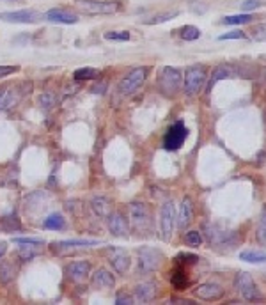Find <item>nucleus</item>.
<instances>
[{
  "label": "nucleus",
  "instance_id": "nucleus-42",
  "mask_svg": "<svg viewBox=\"0 0 266 305\" xmlns=\"http://www.w3.org/2000/svg\"><path fill=\"white\" fill-rule=\"evenodd\" d=\"M18 66H0V78H6V76L13 75V73L18 71Z\"/></svg>",
  "mask_w": 266,
  "mask_h": 305
},
{
  "label": "nucleus",
  "instance_id": "nucleus-2",
  "mask_svg": "<svg viewBox=\"0 0 266 305\" xmlns=\"http://www.w3.org/2000/svg\"><path fill=\"white\" fill-rule=\"evenodd\" d=\"M130 217L131 226L137 233H149L153 227V219H151V210L144 202H131L130 204Z\"/></svg>",
  "mask_w": 266,
  "mask_h": 305
},
{
  "label": "nucleus",
  "instance_id": "nucleus-4",
  "mask_svg": "<svg viewBox=\"0 0 266 305\" xmlns=\"http://www.w3.org/2000/svg\"><path fill=\"white\" fill-rule=\"evenodd\" d=\"M147 73H149V68H146V66L131 69V71L128 73V75L124 76V78L121 80V83H119V92H121V94H123V96H131L133 92H137V90L142 87V83L146 82Z\"/></svg>",
  "mask_w": 266,
  "mask_h": 305
},
{
  "label": "nucleus",
  "instance_id": "nucleus-12",
  "mask_svg": "<svg viewBox=\"0 0 266 305\" xmlns=\"http://www.w3.org/2000/svg\"><path fill=\"white\" fill-rule=\"evenodd\" d=\"M43 16L38 11L32 9H23V11H9V13H0V20L9 23H36L39 22Z\"/></svg>",
  "mask_w": 266,
  "mask_h": 305
},
{
  "label": "nucleus",
  "instance_id": "nucleus-1",
  "mask_svg": "<svg viewBox=\"0 0 266 305\" xmlns=\"http://www.w3.org/2000/svg\"><path fill=\"white\" fill-rule=\"evenodd\" d=\"M181 76L180 69L170 68V66H165L163 69L160 71V76H158V89L163 96H176L178 90L181 89Z\"/></svg>",
  "mask_w": 266,
  "mask_h": 305
},
{
  "label": "nucleus",
  "instance_id": "nucleus-32",
  "mask_svg": "<svg viewBox=\"0 0 266 305\" xmlns=\"http://www.w3.org/2000/svg\"><path fill=\"white\" fill-rule=\"evenodd\" d=\"M105 39H109V41H128L130 39V32L128 30H121V32L110 30V32L105 34Z\"/></svg>",
  "mask_w": 266,
  "mask_h": 305
},
{
  "label": "nucleus",
  "instance_id": "nucleus-15",
  "mask_svg": "<svg viewBox=\"0 0 266 305\" xmlns=\"http://www.w3.org/2000/svg\"><path fill=\"white\" fill-rule=\"evenodd\" d=\"M91 273V263L89 261H75L66 266V275L75 282H82L89 277Z\"/></svg>",
  "mask_w": 266,
  "mask_h": 305
},
{
  "label": "nucleus",
  "instance_id": "nucleus-25",
  "mask_svg": "<svg viewBox=\"0 0 266 305\" xmlns=\"http://www.w3.org/2000/svg\"><path fill=\"white\" fill-rule=\"evenodd\" d=\"M16 275V268L11 261H2L0 263V282L2 284H8L15 279Z\"/></svg>",
  "mask_w": 266,
  "mask_h": 305
},
{
  "label": "nucleus",
  "instance_id": "nucleus-33",
  "mask_svg": "<svg viewBox=\"0 0 266 305\" xmlns=\"http://www.w3.org/2000/svg\"><path fill=\"white\" fill-rule=\"evenodd\" d=\"M252 38H254V41H266V23H261V25L254 27V30H252Z\"/></svg>",
  "mask_w": 266,
  "mask_h": 305
},
{
  "label": "nucleus",
  "instance_id": "nucleus-41",
  "mask_svg": "<svg viewBox=\"0 0 266 305\" xmlns=\"http://www.w3.org/2000/svg\"><path fill=\"white\" fill-rule=\"evenodd\" d=\"M116 303L117 305H131L133 303V298H131L128 293H119L116 296Z\"/></svg>",
  "mask_w": 266,
  "mask_h": 305
},
{
  "label": "nucleus",
  "instance_id": "nucleus-28",
  "mask_svg": "<svg viewBox=\"0 0 266 305\" xmlns=\"http://www.w3.org/2000/svg\"><path fill=\"white\" fill-rule=\"evenodd\" d=\"M252 22V16L243 13V15H234V16H225L222 20L224 25H243V23H250Z\"/></svg>",
  "mask_w": 266,
  "mask_h": 305
},
{
  "label": "nucleus",
  "instance_id": "nucleus-38",
  "mask_svg": "<svg viewBox=\"0 0 266 305\" xmlns=\"http://www.w3.org/2000/svg\"><path fill=\"white\" fill-rule=\"evenodd\" d=\"M34 249V245H30V247H22L20 249V252H18V256H20V259L22 261H30L32 257H36V250H32Z\"/></svg>",
  "mask_w": 266,
  "mask_h": 305
},
{
  "label": "nucleus",
  "instance_id": "nucleus-35",
  "mask_svg": "<svg viewBox=\"0 0 266 305\" xmlns=\"http://www.w3.org/2000/svg\"><path fill=\"white\" fill-rule=\"evenodd\" d=\"M13 241L18 243V245H34V247H39L45 243V241L39 240V238H15Z\"/></svg>",
  "mask_w": 266,
  "mask_h": 305
},
{
  "label": "nucleus",
  "instance_id": "nucleus-9",
  "mask_svg": "<svg viewBox=\"0 0 266 305\" xmlns=\"http://www.w3.org/2000/svg\"><path fill=\"white\" fill-rule=\"evenodd\" d=\"M206 231H208L206 236H208V240H210L211 245H217V247H225V245H227L229 249H231V247L238 241L236 234L231 233V231L222 229L220 226H211V224H208Z\"/></svg>",
  "mask_w": 266,
  "mask_h": 305
},
{
  "label": "nucleus",
  "instance_id": "nucleus-39",
  "mask_svg": "<svg viewBox=\"0 0 266 305\" xmlns=\"http://www.w3.org/2000/svg\"><path fill=\"white\" fill-rule=\"evenodd\" d=\"M197 261H201L197 256H192V254H180V256L176 257V263H181V264H194L197 263Z\"/></svg>",
  "mask_w": 266,
  "mask_h": 305
},
{
  "label": "nucleus",
  "instance_id": "nucleus-16",
  "mask_svg": "<svg viewBox=\"0 0 266 305\" xmlns=\"http://www.w3.org/2000/svg\"><path fill=\"white\" fill-rule=\"evenodd\" d=\"M169 280L172 282V286L176 289H187L190 280H188V271H187V264H181V263H176L174 270L169 273Z\"/></svg>",
  "mask_w": 266,
  "mask_h": 305
},
{
  "label": "nucleus",
  "instance_id": "nucleus-45",
  "mask_svg": "<svg viewBox=\"0 0 266 305\" xmlns=\"http://www.w3.org/2000/svg\"><path fill=\"white\" fill-rule=\"evenodd\" d=\"M105 83H102V85H94L93 87V92H96V94H103V92H105V90H103V89H105Z\"/></svg>",
  "mask_w": 266,
  "mask_h": 305
},
{
  "label": "nucleus",
  "instance_id": "nucleus-31",
  "mask_svg": "<svg viewBox=\"0 0 266 305\" xmlns=\"http://www.w3.org/2000/svg\"><path fill=\"white\" fill-rule=\"evenodd\" d=\"M176 16H178V11H167V13H161V15H156V16H153V18L146 20V23L147 25H156V23H163V22H167V20L176 18Z\"/></svg>",
  "mask_w": 266,
  "mask_h": 305
},
{
  "label": "nucleus",
  "instance_id": "nucleus-5",
  "mask_svg": "<svg viewBox=\"0 0 266 305\" xmlns=\"http://www.w3.org/2000/svg\"><path fill=\"white\" fill-rule=\"evenodd\" d=\"M208 73L204 66H190L185 73V92L188 96H195L206 83Z\"/></svg>",
  "mask_w": 266,
  "mask_h": 305
},
{
  "label": "nucleus",
  "instance_id": "nucleus-19",
  "mask_svg": "<svg viewBox=\"0 0 266 305\" xmlns=\"http://www.w3.org/2000/svg\"><path fill=\"white\" fill-rule=\"evenodd\" d=\"M91 284H93L94 289H112L114 284H116V279H114V275L110 271L100 268V270L94 271L93 279H91Z\"/></svg>",
  "mask_w": 266,
  "mask_h": 305
},
{
  "label": "nucleus",
  "instance_id": "nucleus-29",
  "mask_svg": "<svg viewBox=\"0 0 266 305\" xmlns=\"http://www.w3.org/2000/svg\"><path fill=\"white\" fill-rule=\"evenodd\" d=\"M180 32H181V38H183L185 41H195V39L201 38V30L194 25H185Z\"/></svg>",
  "mask_w": 266,
  "mask_h": 305
},
{
  "label": "nucleus",
  "instance_id": "nucleus-34",
  "mask_svg": "<svg viewBox=\"0 0 266 305\" xmlns=\"http://www.w3.org/2000/svg\"><path fill=\"white\" fill-rule=\"evenodd\" d=\"M259 240L266 245V208H262L261 220H259Z\"/></svg>",
  "mask_w": 266,
  "mask_h": 305
},
{
  "label": "nucleus",
  "instance_id": "nucleus-30",
  "mask_svg": "<svg viewBox=\"0 0 266 305\" xmlns=\"http://www.w3.org/2000/svg\"><path fill=\"white\" fill-rule=\"evenodd\" d=\"M185 243H187L188 247H201V243H203V234L199 233V231H188V233L185 234Z\"/></svg>",
  "mask_w": 266,
  "mask_h": 305
},
{
  "label": "nucleus",
  "instance_id": "nucleus-17",
  "mask_svg": "<svg viewBox=\"0 0 266 305\" xmlns=\"http://www.w3.org/2000/svg\"><path fill=\"white\" fill-rule=\"evenodd\" d=\"M45 18L52 23H64V25H73L78 22V16L71 11H66V9H50Z\"/></svg>",
  "mask_w": 266,
  "mask_h": 305
},
{
  "label": "nucleus",
  "instance_id": "nucleus-18",
  "mask_svg": "<svg viewBox=\"0 0 266 305\" xmlns=\"http://www.w3.org/2000/svg\"><path fill=\"white\" fill-rule=\"evenodd\" d=\"M194 220V204H192V199L190 197H185L183 202H181V208H180V213L176 217V222H178V227L181 231L185 227H188Z\"/></svg>",
  "mask_w": 266,
  "mask_h": 305
},
{
  "label": "nucleus",
  "instance_id": "nucleus-26",
  "mask_svg": "<svg viewBox=\"0 0 266 305\" xmlns=\"http://www.w3.org/2000/svg\"><path fill=\"white\" fill-rule=\"evenodd\" d=\"M93 210H94V213L96 215H100V217H107L109 215V210H110V204H109V200L105 199V197H96V199H93Z\"/></svg>",
  "mask_w": 266,
  "mask_h": 305
},
{
  "label": "nucleus",
  "instance_id": "nucleus-46",
  "mask_svg": "<svg viewBox=\"0 0 266 305\" xmlns=\"http://www.w3.org/2000/svg\"><path fill=\"white\" fill-rule=\"evenodd\" d=\"M6 252H8V243H6V241H0V257L4 256Z\"/></svg>",
  "mask_w": 266,
  "mask_h": 305
},
{
  "label": "nucleus",
  "instance_id": "nucleus-20",
  "mask_svg": "<svg viewBox=\"0 0 266 305\" xmlns=\"http://www.w3.org/2000/svg\"><path fill=\"white\" fill-rule=\"evenodd\" d=\"M100 245L98 240H64V241H53L52 250L53 252H60V250L75 249V247H94Z\"/></svg>",
  "mask_w": 266,
  "mask_h": 305
},
{
  "label": "nucleus",
  "instance_id": "nucleus-8",
  "mask_svg": "<svg viewBox=\"0 0 266 305\" xmlns=\"http://www.w3.org/2000/svg\"><path fill=\"white\" fill-rule=\"evenodd\" d=\"M187 137H188V128L185 126L183 121H178V123H174V125L167 130V133H165L163 147L167 151H178L183 146Z\"/></svg>",
  "mask_w": 266,
  "mask_h": 305
},
{
  "label": "nucleus",
  "instance_id": "nucleus-11",
  "mask_svg": "<svg viewBox=\"0 0 266 305\" xmlns=\"http://www.w3.org/2000/svg\"><path fill=\"white\" fill-rule=\"evenodd\" d=\"M194 294L199 300H206V301H217L224 296V287L217 282H204L199 284L194 289Z\"/></svg>",
  "mask_w": 266,
  "mask_h": 305
},
{
  "label": "nucleus",
  "instance_id": "nucleus-22",
  "mask_svg": "<svg viewBox=\"0 0 266 305\" xmlns=\"http://www.w3.org/2000/svg\"><path fill=\"white\" fill-rule=\"evenodd\" d=\"M232 76H236V68L231 64H220L213 69V75H211V80H210V85L208 89H213V85L218 82V80H224V78H232Z\"/></svg>",
  "mask_w": 266,
  "mask_h": 305
},
{
  "label": "nucleus",
  "instance_id": "nucleus-13",
  "mask_svg": "<svg viewBox=\"0 0 266 305\" xmlns=\"http://www.w3.org/2000/svg\"><path fill=\"white\" fill-rule=\"evenodd\" d=\"M109 261L110 264L114 266V270L119 273V275H123V273H126L128 268H130V256H128L126 250L123 249H110L109 252Z\"/></svg>",
  "mask_w": 266,
  "mask_h": 305
},
{
  "label": "nucleus",
  "instance_id": "nucleus-21",
  "mask_svg": "<svg viewBox=\"0 0 266 305\" xmlns=\"http://www.w3.org/2000/svg\"><path fill=\"white\" fill-rule=\"evenodd\" d=\"M156 296V284L154 282H142L135 287V300L140 303H147Z\"/></svg>",
  "mask_w": 266,
  "mask_h": 305
},
{
  "label": "nucleus",
  "instance_id": "nucleus-47",
  "mask_svg": "<svg viewBox=\"0 0 266 305\" xmlns=\"http://www.w3.org/2000/svg\"><path fill=\"white\" fill-rule=\"evenodd\" d=\"M2 96H4V90H0V98H2Z\"/></svg>",
  "mask_w": 266,
  "mask_h": 305
},
{
  "label": "nucleus",
  "instance_id": "nucleus-24",
  "mask_svg": "<svg viewBox=\"0 0 266 305\" xmlns=\"http://www.w3.org/2000/svg\"><path fill=\"white\" fill-rule=\"evenodd\" d=\"M43 227H45V229H52V231H62L64 227H66V219H64L60 213H52L48 219H45Z\"/></svg>",
  "mask_w": 266,
  "mask_h": 305
},
{
  "label": "nucleus",
  "instance_id": "nucleus-3",
  "mask_svg": "<svg viewBox=\"0 0 266 305\" xmlns=\"http://www.w3.org/2000/svg\"><path fill=\"white\" fill-rule=\"evenodd\" d=\"M234 287H236V291L241 294L243 300H247V301H261L262 300L261 291L257 289L255 282L252 280L250 273H247V271H240V273L234 277Z\"/></svg>",
  "mask_w": 266,
  "mask_h": 305
},
{
  "label": "nucleus",
  "instance_id": "nucleus-7",
  "mask_svg": "<svg viewBox=\"0 0 266 305\" xmlns=\"http://www.w3.org/2000/svg\"><path fill=\"white\" fill-rule=\"evenodd\" d=\"M163 263V254L156 249H149L144 247L139 250V271L140 273H151V271L158 270Z\"/></svg>",
  "mask_w": 266,
  "mask_h": 305
},
{
  "label": "nucleus",
  "instance_id": "nucleus-44",
  "mask_svg": "<svg viewBox=\"0 0 266 305\" xmlns=\"http://www.w3.org/2000/svg\"><path fill=\"white\" fill-rule=\"evenodd\" d=\"M167 303H185V305H192L190 300H180V298H170Z\"/></svg>",
  "mask_w": 266,
  "mask_h": 305
},
{
  "label": "nucleus",
  "instance_id": "nucleus-40",
  "mask_svg": "<svg viewBox=\"0 0 266 305\" xmlns=\"http://www.w3.org/2000/svg\"><path fill=\"white\" fill-rule=\"evenodd\" d=\"M247 36H245V32H241V30H231V32H227V34H222L220 41H225V39H245Z\"/></svg>",
  "mask_w": 266,
  "mask_h": 305
},
{
  "label": "nucleus",
  "instance_id": "nucleus-14",
  "mask_svg": "<svg viewBox=\"0 0 266 305\" xmlns=\"http://www.w3.org/2000/svg\"><path fill=\"white\" fill-rule=\"evenodd\" d=\"M107 226H109V231L112 236L117 238H128V222L119 211H114L109 215V220H107Z\"/></svg>",
  "mask_w": 266,
  "mask_h": 305
},
{
  "label": "nucleus",
  "instance_id": "nucleus-43",
  "mask_svg": "<svg viewBox=\"0 0 266 305\" xmlns=\"http://www.w3.org/2000/svg\"><path fill=\"white\" fill-rule=\"evenodd\" d=\"M39 103H41V105H45V107H52L53 105V96L52 94L41 96V98H39Z\"/></svg>",
  "mask_w": 266,
  "mask_h": 305
},
{
  "label": "nucleus",
  "instance_id": "nucleus-23",
  "mask_svg": "<svg viewBox=\"0 0 266 305\" xmlns=\"http://www.w3.org/2000/svg\"><path fill=\"white\" fill-rule=\"evenodd\" d=\"M240 259L245 261V263L262 264L266 263V252L264 250H245V252L240 254Z\"/></svg>",
  "mask_w": 266,
  "mask_h": 305
},
{
  "label": "nucleus",
  "instance_id": "nucleus-27",
  "mask_svg": "<svg viewBox=\"0 0 266 305\" xmlns=\"http://www.w3.org/2000/svg\"><path fill=\"white\" fill-rule=\"evenodd\" d=\"M100 75H102V73L94 68H80L73 73L75 80H94V78H100Z\"/></svg>",
  "mask_w": 266,
  "mask_h": 305
},
{
  "label": "nucleus",
  "instance_id": "nucleus-37",
  "mask_svg": "<svg viewBox=\"0 0 266 305\" xmlns=\"http://www.w3.org/2000/svg\"><path fill=\"white\" fill-rule=\"evenodd\" d=\"M262 2L261 0H243V4H241V11L248 13V11H255V9L262 8Z\"/></svg>",
  "mask_w": 266,
  "mask_h": 305
},
{
  "label": "nucleus",
  "instance_id": "nucleus-10",
  "mask_svg": "<svg viewBox=\"0 0 266 305\" xmlns=\"http://www.w3.org/2000/svg\"><path fill=\"white\" fill-rule=\"evenodd\" d=\"M160 227H161V240L169 241L172 238L174 233V224H176V210H174L172 200H167V202L161 206L160 213Z\"/></svg>",
  "mask_w": 266,
  "mask_h": 305
},
{
  "label": "nucleus",
  "instance_id": "nucleus-36",
  "mask_svg": "<svg viewBox=\"0 0 266 305\" xmlns=\"http://www.w3.org/2000/svg\"><path fill=\"white\" fill-rule=\"evenodd\" d=\"M2 226L6 227L8 231H15V229H20V222L16 219V215H11V217H4L2 219Z\"/></svg>",
  "mask_w": 266,
  "mask_h": 305
},
{
  "label": "nucleus",
  "instance_id": "nucleus-6",
  "mask_svg": "<svg viewBox=\"0 0 266 305\" xmlns=\"http://www.w3.org/2000/svg\"><path fill=\"white\" fill-rule=\"evenodd\" d=\"M75 6L87 15H112L121 8L119 2H103V0H75Z\"/></svg>",
  "mask_w": 266,
  "mask_h": 305
}]
</instances>
